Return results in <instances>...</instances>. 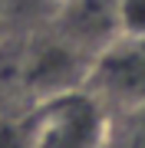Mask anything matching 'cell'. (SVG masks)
Instances as JSON below:
<instances>
[{
    "instance_id": "cell-1",
    "label": "cell",
    "mask_w": 145,
    "mask_h": 148,
    "mask_svg": "<svg viewBox=\"0 0 145 148\" xmlns=\"http://www.w3.org/2000/svg\"><path fill=\"white\" fill-rule=\"evenodd\" d=\"M89 99L112 109H145V40L112 33L82 73Z\"/></svg>"
},
{
    "instance_id": "cell-2",
    "label": "cell",
    "mask_w": 145,
    "mask_h": 148,
    "mask_svg": "<svg viewBox=\"0 0 145 148\" xmlns=\"http://www.w3.org/2000/svg\"><path fill=\"white\" fill-rule=\"evenodd\" d=\"M112 27L122 36L145 40V0H112Z\"/></svg>"
},
{
    "instance_id": "cell-3",
    "label": "cell",
    "mask_w": 145,
    "mask_h": 148,
    "mask_svg": "<svg viewBox=\"0 0 145 148\" xmlns=\"http://www.w3.org/2000/svg\"><path fill=\"white\" fill-rule=\"evenodd\" d=\"M53 3H59V7H73V3H79V0H53Z\"/></svg>"
}]
</instances>
